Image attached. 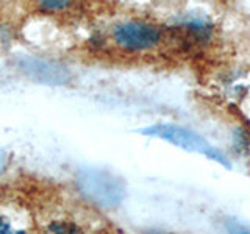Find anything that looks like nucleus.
<instances>
[{"label":"nucleus","mask_w":250,"mask_h":234,"mask_svg":"<svg viewBox=\"0 0 250 234\" xmlns=\"http://www.w3.org/2000/svg\"><path fill=\"white\" fill-rule=\"evenodd\" d=\"M10 233H18V231L13 230L11 223L5 217H0V234H10Z\"/></svg>","instance_id":"obj_6"},{"label":"nucleus","mask_w":250,"mask_h":234,"mask_svg":"<svg viewBox=\"0 0 250 234\" xmlns=\"http://www.w3.org/2000/svg\"><path fill=\"white\" fill-rule=\"evenodd\" d=\"M35 2L38 10H41L44 13H58L69 8L72 0H35Z\"/></svg>","instance_id":"obj_4"},{"label":"nucleus","mask_w":250,"mask_h":234,"mask_svg":"<svg viewBox=\"0 0 250 234\" xmlns=\"http://www.w3.org/2000/svg\"><path fill=\"white\" fill-rule=\"evenodd\" d=\"M143 133L144 135H152L156 137L166 139V140H169V142L183 147L189 152L203 153L211 159L222 162L224 166H230V162L224 158V155L219 153L216 148L211 147L205 139L194 131H189V130L182 128V127H175V125H158V127L146 128V130H143Z\"/></svg>","instance_id":"obj_1"},{"label":"nucleus","mask_w":250,"mask_h":234,"mask_svg":"<svg viewBox=\"0 0 250 234\" xmlns=\"http://www.w3.org/2000/svg\"><path fill=\"white\" fill-rule=\"evenodd\" d=\"M113 38L116 44L125 50H147L152 49L161 39V31L146 22H122L113 30Z\"/></svg>","instance_id":"obj_2"},{"label":"nucleus","mask_w":250,"mask_h":234,"mask_svg":"<svg viewBox=\"0 0 250 234\" xmlns=\"http://www.w3.org/2000/svg\"><path fill=\"white\" fill-rule=\"evenodd\" d=\"M52 233H80L82 228L80 226H77L74 223H64V222H55L52 225H49V228H47Z\"/></svg>","instance_id":"obj_5"},{"label":"nucleus","mask_w":250,"mask_h":234,"mask_svg":"<svg viewBox=\"0 0 250 234\" xmlns=\"http://www.w3.org/2000/svg\"><path fill=\"white\" fill-rule=\"evenodd\" d=\"M19 69L31 80L42 84H62L67 80V72L64 67L39 58H21L18 62Z\"/></svg>","instance_id":"obj_3"},{"label":"nucleus","mask_w":250,"mask_h":234,"mask_svg":"<svg viewBox=\"0 0 250 234\" xmlns=\"http://www.w3.org/2000/svg\"><path fill=\"white\" fill-rule=\"evenodd\" d=\"M5 167H6V153L0 148V174L5 170Z\"/></svg>","instance_id":"obj_7"}]
</instances>
